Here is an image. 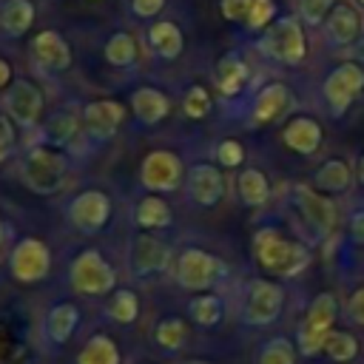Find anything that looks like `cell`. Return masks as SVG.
Here are the masks:
<instances>
[{"label":"cell","instance_id":"obj_30","mask_svg":"<svg viewBox=\"0 0 364 364\" xmlns=\"http://www.w3.org/2000/svg\"><path fill=\"white\" fill-rule=\"evenodd\" d=\"M105 60L117 68H128L136 63V40L128 31H117L105 43Z\"/></svg>","mask_w":364,"mask_h":364},{"label":"cell","instance_id":"obj_12","mask_svg":"<svg viewBox=\"0 0 364 364\" xmlns=\"http://www.w3.org/2000/svg\"><path fill=\"white\" fill-rule=\"evenodd\" d=\"M293 199H296V208L301 210L304 222L318 230V233H333L336 230V222H338V210H336V202L327 199L324 193H318L316 188L310 185H296L293 188Z\"/></svg>","mask_w":364,"mask_h":364},{"label":"cell","instance_id":"obj_14","mask_svg":"<svg viewBox=\"0 0 364 364\" xmlns=\"http://www.w3.org/2000/svg\"><path fill=\"white\" fill-rule=\"evenodd\" d=\"M40 111H43L40 88L28 80H17L6 94V114L11 117V122H17L20 128H31L37 125Z\"/></svg>","mask_w":364,"mask_h":364},{"label":"cell","instance_id":"obj_18","mask_svg":"<svg viewBox=\"0 0 364 364\" xmlns=\"http://www.w3.org/2000/svg\"><path fill=\"white\" fill-rule=\"evenodd\" d=\"M125 119V108L117 100H94L82 108L85 134L94 139H111Z\"/></svg>","mask_w":364,"mask_h":364},{"label":"cell","instance_id":"obj_3","mask_svg":"<svg viewBox=\"0 0 364 364\" xmlns=\"http://www.w3.org/2000/svg\"><path fill=\"white\" fill-rule=\"evenodd\" d=\"M65 176H68V165L65 159L46 148V145H34L26 151L23 162H20V179L28 191L40 193V196H51L57 191L65 188Z\"/></svg>","mask_w":364,"mask_h":364},{"label":"cell","instance_id":"obj_13","mask_svg":"<svg viewBox=\"0 0 364 364\" xmlns=\"http://www.w3.org/2000/svg\"><path fill=\"white\" fill-rule=\"evenodd\" d=\"M327 28V43L336 48H350L361 34H364V17L361 9L353 0H338L333 14L324 23Z\"/></svg>","mask_w":364,"mask_h":364},{"label":"cell","instance_id":"obj_8","mask_svg":"<svg viewBox=\"0 0 364 364\" xmlns=\"http://www.w3.org/2000/svg\"><path fill=\"white\" fill-rule=\"evenodd\" d=\"M284 307V290L270 282V279H253L247 282V290H245V307H242V318L245 324H253V327H267L279 318Z\"/></svg>","mask_w":364,"mask_h":364},{"label":"cell","instance_id":"obj_10","mask_svg":"<svg viewBox=\"0 0 364 364\" xmlns=\"http://www.w3.org/2000/svg\"><path fill=\"white\" fill-rule=\"evenodd\" d=\"M108 216H111V199H108V193H102L97 188L77 193L68 205V222L82 233H100L105 228Z\"/></svg>","mask_w":364,"mask_h":364},{"label":"cell","instance_id":"obj_7","mask_svg":"<svg viewBox=\"0 0 364 364\" xmlns=\"http://www.w3.org/2000/svg\"><path fill=\"white\" fill-rule=\"evenodd\" d=\"M68 279H71V287H74L77 293H85V296H105V293H111L114 284H117L114 267L102 259L100 250H91V247L82 250V253L71 262Z\"/></svg>","mask_w":364,"mask_h":364},{"label":"cell","instance_id":"obj_16","mask_svg":"<svg viewBox=\"0 0 364 364\" xmlns=\"http://www.w3.org/2000/svg\"><path fill=\"white\" fill-rule=\"evenodd\" d=\"M293 108V94L284 82H267L264 88H259L253 105H250V125H270L276 122L282 114H287Z\"/></svg>","mask_w":364,"mask_h":364},{"label":"cell","instance_id":"obj_23","mask_svg":"<svg viewBox=\"0 0 364 364\" xmlns=\"http://www.w3.org/2000/svg\"><path fill=\"white\" fill-rule=\"evenodd\" d=\"M148 46L156 57L162 60H176L182 54V46H185V37L179 31L176 23L171 20H156L151 28H148Z\"/></svg>","mask_w":364,"mask_h":364},{"label":"cell","instance_id":"obj_45","mask_svg":"<svg viewBox=\"0 0 364 364\" xmlns=\"http://www.w3.org/2000/svg\"><path fill=\"white\" fill-rule=\"evenodd\" d=\"M350 54H353V60H355V63H361V65H364V34L350 46Z\"/></svg>","mask_w":364,"mask_h":364},{"label":"cell","instance_id":"obj_34","mask_svg":"<svg viewBox=\"0 0 364 364\" xmlns=\"http://www.w3.org/2000/svg\"><path fill=\"white\" fill-rule=\"evenodd\" d=\"M256 364H296V347L287 338L276 336V338L262 344V350L256 355Z\"/></svg>","mask_w":364,"mask_h":364},{"label":"cell","instance_id":"obj_9","mask_svg":"<svg viewBox=\"0 0 364 364\" xmlns=\"http://www.w3.org/2000/svg\"><path fill=\"white\" fill-rule=\"evenodd\" d=\"M9 264H11V276L17 282L34 284V282L48 276V270H51V250H48V245L43 239L26 236V239H20L14 245Z\"/></svg>","mask_w":364,"mask_h":364},{"label":"cell","instance_id":"obj_6","mask_svg":"<svg viewBox=\"0 0 364 364\" xmlns=\"http://www.w3.org/2000/svg\"><path fill=\"white\" fill-rule=\"evenodd\" d=\"M336 316H338V301L333 293H318L310 301L304 321L299 327V353L301 355H316L324 347V336L333 330Z\"/></svg>","mask_w":364,"mask_h":364},{"label":"cell","instance_id":"obj_20","mask_svg":"<svg viewBox=\"0 0 364 364\" xmlns=\"http://www.w3.org/2000/svg\"><path fill=\"white\" fill-rule=\"evenodd\" d=\"M321 136H324V134H321L318 119H313V117H307V114L293 117V119L284 125V131H282V142H284L290 151L301 154V156L316 154L318 145H321Z\"/></svg>","mask_w":364,"mask_h":364},{"label":"cell","instance_id":"obj_44","mask_svg":"<svg viewBox=\"0 0 364 364\" xmlns=\"http://www.w3.org/2000/svg\"><path fill=\"white\" fill-rule=\"evenodd\" d=\"M350 239L358 242V245H364V210H355L350 216Z\"/></svg>","mask_w":364,"mask_h":364},{"label":"cell","instance_id":"obj_24","mask_svg":"<svg viewBox=\"0 0 364 364\" xmlns=\"http://www.w3.org/2000/svg\"><path fill=\"white\" fill-rule=\"evenodd\" d=\"M77 324H80V310L71 301H60L46 316V336L54 344H63V341H68L74 336Z\"/></svg>","mask_w":364,"mask_h":364},{"label":"cell","instance_id":"obj_21","mask_svg":"<svg viewBox=\"0 0 364 364\" xmlns=\"http://www.w3.org/2000/svg\"><path fill=\"white\" fill-rule=\"evenodd\" d=\"M131 108H134V117L142 122V125H156L168 117L171 111V100L159 91V88H151V85H142L131 94Z\"/></svg>","mask_w":364,"mask_h":364},{"label":"cell","instance_id":"obj_32","mask_svg":"<svg viewBox=\"0 0 364 364\" xmlns=\"http://www.w3.org/2000/svg\"><path fill=\"white\" fill-rule=\"evenodd\" d=\"M105 313L117 324H131L136 318V313H139V301H136V296L131 290H117V293H111V301H108Z\"/></svg>","mask_w":364,"mask_h":364},{"label":"cell","instance_id":"obj_28","mask_svg":"<svg viewBox=\"0 0 364 364\" xmlns=\"http://www.w3.org/2000/svg\"><path fill=\"white\" fill-rule=\"evenodd\" d=\"M134 219H136V225L145 228V230H159V228H168V225L173 222V213H171V208H168L165 199H159L156 193H151V196L139 199Z\"/></svg>","mask_w":364,"mask_h":364},{"label":"cell","instance_id":"obj_36","mask_svg":"<svg viewBox=\"0 0 364 364\" xmlns=\"http://www.w3.org/2000/svg\"><path fill=\"white\" fill-rule=\"evenodd\" d=\"M210 94H208V88H202V85H191L188 91H185V100H182V111H185V117H191V119H202V117H208L210 114Z\"/></svg>","mask_w":364,"mask_h":364},{"label":"cell","instance_id":"obj_15","mask_svg":"<svg viewBox=\"0 0 364 364\" xmlns=\"http://www.w3.org/2000/svg\"><path fill=\"white\" fill-rule=\"evenodd\" d=\"M131 273L134 276H151V273H159V270H168L171 264V247L165 242H159L156 236H148V233H139L134 242H131Z\"/></svg>","mask_w":364,"mask_h":364},{"label":"cell","instance_id":"obj_4","mask_svg":"<svg viewBox=\"0 0 364 364\" xmlns=\"http://www.w3.org/2000/svg\"><path fill=\"white\" fill-rule=\"evenodd\" d=\"M361 91H364V65L355 60L338 63L321 82V94L333 117L347 114V108L361 97Z\"/></svg>","mask_w":364,"mask_h":364},{"label":"cell","instance_id":"obj_48","mask_svg":"<svg viewBox=\"0 0 364 364\" xmlns=\"http://www.w3.org/2000/svg\"><path fill=\"white\" fill-rule=\"evenodd\" d=\"M353 3H355V6H358V9L364 11V0H353Z\"/></svg>","mask_w":364,"mask_h":364},{"label":"cell","instance_id":"obj_42","mask_svg":"<svg viewBox=\"0 0 364 364\" xmlns=\"http://www.w3.org/2000/svg\"><path fill=\"white\" fill-rule=\"evenodd\" d=\"M347 310H350V318L364 327V284L353 290V296H350V301H347Z\"/></svg>","mask_w":364,"mask_h":364},{"label":"cell","instance_id":"obj_35","mask_svg":"<svg viewBox=\"0 0 364 364\" xmlns=\"http://www.w3.org/2000/svg\"><path fill=\"white\" fill-rule=\"evenodd\" d=\"M336 6H338V0H299V20L313 28L324 26Z\"/></svg>","mask_w":364,"mask_h":364},{"label":"cell","instance_id":"obj_17","mask_svg":"<svg viewBox=\"0 0 364 364\" xmlns=\"http://www.w3.org/2000/svg\"><path fill=\"white\" fill-rule=\"evenodd\" d=\"M31 57H34V63L43 71L60 74V71H65L71 65V46L63 40V34L46 28V31L34 34V40H31Z\"/></svg>","mask_w":364,"mask_h":364},{"label":"cell","instance_id":"obj_49","mask_svg":"<svg viewBox=\"0 0 364 364\" xmlns=\"http://www.w3.org/2000/svg\"><path fill=\"white\" fill-rule=\"evenodd\" d=\"M185 364H210V361H185Z\"/></svg>","mask_w":364,"mask_h":364},{"label":"cell","instance_id":"obj_33","mask_svg":"<svg viewBox=\"0 0 364 364\" xmlns=\"http://www.w3.org/2000/svg\"><path fill=\"white\" fill-rule=\"evenodd\" d=\"M188 313L196 324L202 327H213L219 324L222 318V299L219 296H196L191 304H188Z\"/></svg>","mask_w":364,"mask_h":364},{"label":"cell","instance_id":"obj_25","mask_svg":"<svg viewBox=\"0 0 364 364\" xmlns=\"http://www.w3.org/2000/svg\"><path fill=\"white\" fill-rule=\"evenodd\" d=\"M236 188H239V199L247 208H262L270 199V182L259 168H245L236 179Z\"/></svg>","mask_w":364,"mask_h":364},{"label":"cell","instance_id":"obj_19","mask_svg":"<svg viewBox=\"0 0 364 364\" xmlns=\"http://www.w3.org/2000/svg\"><path fill=\"white\" fill-rule=\"evenodd\" d=\"M188 193L202 208L219 205V199L225 196V176H222V171L216 165H208V162L193 165L191 173H188Z\"/></svg>","mask_w":364,"mask_h":364},{"label":"cell","instance_id":"obj_31","mask_svg":"<svg viewBox=\"0 0 364 364\" xmlns=\"http://www.w3.org/2000/svg\"><path fill=\"white\" fill-rule=\"evenodd\" d=\"M77 364H119V350L108 336H94L80 350Z\"/></svg>","mask_w":364,"mask_h":364},{"label":"cell","instance_id":"obj_39","mask_svg":"<svg viewBox=\"0 0 364 364\" xmlns=\"http://www.w3.org/2000/svg\"><path fill=\"white\" fill-rule=\"evenodd\" d=\"M216 159H219V165H225V168L242 165V159H245L242 142H236V139H222V142L216 145Z\"/></svg>","mask_w":364,"mask_h":364},{"label":"cell","instance_id":"obj_22","mask_svg":"<svg viewBox=\"0 0 364 364\" xmlns=\"http://www.w3.org/2000/svg\"><path fill=\"white\" fill-rule=\"evenodd\" d=\"M247 77H250V68L239 54H225L213 68V80L222 97H236L245 88Z\"/></svg>","mask_w":364,"mask_h":364},{"label":"cell","instance_id":"obj_11","mask_svg":"<svg viewBox=\"0 0 364 364\" xmlns=\"http://www.w3.org/2000/svg\"><path fill=\"white\" fill-rule=\"evenodd\" d=\"M139 179L151 193H165L173 191L182 179V162L173 151H151L142 159L139 168Z\"/></svg>","mask_w":364,"mask_h":364},{"label":"cell","instance_id":"obj_47","mask_svg":"<svg viewBox=\"0 0 364 364\" xmlns=\"http://www.w3.org/2000/svg\"><path fill=\"white\" fill-rule=\"evenodd\" d=\"M355 179L364 185V154L358 156V162H355Z\"/></svg>","mask_w":364,"mask_h":364},{"label":"cell","instance_id":"obj_37","mask_svg":"<svg viewBox=\"0 0 364 364\" xmlns=\"http://www.w3.org/2000/svg\"><path fill=\"white\" fill-rule=\"evenodd\" d=\"M185 336H188V327H185L182 318H165L156 327V344L165 347V350H179Z\"/></svg>","mask_w":364,"mask_h":364},{"label":"cell","instance_id":"obj_40","mask_svg":"<svg viewBox=\"0 0 364 364\" xmlns=\"http://www.w3.org/2000/svg\"><path fill=\"white\" fill-rule=\"evenodd\" d=\"M250 6H253V0H219V11L230 23H245L250 14Z\"/></svg>","mask_w":364,"mask_h":364},{"label":"cell","instance_id":"obj_41","mask_svg":"<svg viewBox=\"0 0 364 364\" xmlns=\"http://www.w3.org/2000/svg\"><path fill=\"white\" fill-rule=\"evenodd\" d=\"M11 151H14V125L9 117L0 114V165L9 159Z\"/></svg>","mask_w":364,"mask_h":364},{"label":"cell","instance_id":"obj_29","mask_svg":"<svg viewBox=\"0 0 364 364\" xmlns=\"http://www.w3.org/2000/svg\"><path fill=\"white\" fill-rule=\"evenodd\" d=\"M321 350L327 353L330 361L344 364V361H353L358 355V338L350 330H330L324 336V347Z\"/></svg>","mask_w":364,"mask_h":364},{"label":"cell","instance_id":"obj_2","mask_svg":"<svg viewBox=\"0 0 364 364\" xmlns=\"http://www.w3.org/2000/svg\"><path fill=\"white\" fill-rule=\"evenodd\" d=\"M259 51L282 65H301L307 60V37L304 23L299 14H282L276 17L262 34H259Z\"/></svg>","mask_w":364,"mask_h":364},{"label":"cell","instance_id":"obj_43","mask_svg":"<svg viewBox=\"0 0 364 364\" xmlns=\"http://www.w3.org/2000/svg\"><path fill=\"white\" fill-rule=\"evenodd\" d=\"M165 9V0H131V11L136 17H154Z\"/></svg>","mask_w":364,"mask_h":364},{"label":"cell","instance_id":"obj_5","mask_svg":"<svg viewBox=\"0 0 364 364\" xmlns=\"http://www.w3.org/2000/svg\"><path fill=\"white\" fill-rule=\"evenodd\" d=\"M228 273V264L208 253V250H199V247H188L179 253V262H176V282L179 287L185 290H193V293H202L208 287H213L222 276Z\"/></svg>","mask_w":364,"mask_h":364},{"label":"cell","instance_id":"obj_26","mask_svg":"<svg viewBox=\"0 0 364 364\" xmlns=\"http://www.w3.org/2000/svg\"><path fill=\"white\" fill-rule=\"evenodd\" d=\"M34 23V3L31 0H6L0 9V28L9 37H20Z\"/></svg>","mask_w":364,"mask_h":364},{"label":"cell","instance_id":"obj_1","mask_svg":"<svg viewBox=\"0 0 364 364\" xmlns=\"http://www.w3.org/2000/svg\"><path fill=\"white\" fill-rule=\"evenodd\" d=\"M253 253L262 270L273 276H299L310 264V250L293 239H284L279 230L264 228L253 239Z\"/></svg>","mask_w":364,"mask_h":364},{"label":"cell","instance_id":"obj_46","mask_svg":"<svg viewBox=\"0 0 364 364\" xmlns=\"http://www.w3.org/2000/svg\"><path fill=\"white\" fill-rule=\"evenodd\" d=\"M9 82H11V65L0 57V88H6Z\"/></svg>","mask_w":364,"mask_h":364},{"label":"cell","instance_id":"obj_27","mask_svg":"<svg viewBox=\"0 0 364 364\" xmlns=\"http://www.w3.org/2000/svg\"><path fill=\"white\" fill-rule=\"evenodd\" d=\"M350 179H353V171H350V165H347L344 159H327V162H321V165L316 168V173H313V185H316L318 191H327V193L347 191Z\"/></svg>","mask_w":364,"mask_h":364},{"label":"cell","instance_id":"obj_38","mask_svg":"<svg viewBox=\"0 0 364 364\" xmlns=\"http://www.w3.org/2000/svg\"><path fill=\"white\" fill-rule=\"evenodd\" d=\"M276 17H279V14H276V0H253L245 26H247L250 31H264Z\"/></svg>","mask_w":364,"mask_h":364},{"label":"cell","instance_id":"obj_50","mask_svg":"<svg viewBox=\"0 0 364 364\" xmlns=\"http://www.w3.org/2000/svg\"><path fill=\"white\" fill-rule=\"evenodd\" d=\"M0 239H3V222H0Z\"/></svg>","mask_w":364,"mask_h":364}]
</instances>
